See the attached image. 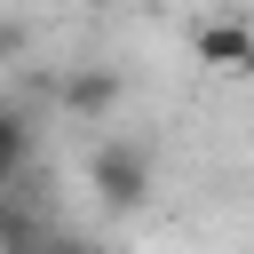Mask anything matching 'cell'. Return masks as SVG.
Segmentation results:
<instances>
[{"label": "cell", "mask_w": 254, "mask_h": 254, "mask_svg": "<svg viewBox=\"0 0 254 254\" xmlns=\"http://www.w3.org/2000/svg\"><path fill=\"white\" fill-rule=\"evenodd\" d=\"M87 183H95V198H103L111 214H135V206L151 198V151H143V143H103V151L87 159Z\"/></svg>", "instance_id": "obj_1"}, {"label": "cell", "mask_w": 254, "mask_h": 254, "mask_svg": "<svg viewBox=\"0 0 254 254\" xmlns=\"http://www.w3.org/2000/svg\"><path fill=\"white\" fill-rule=\"evenodd\" d=\"M190 64L214 79H254V24H238V16L190 24Z\"/></svg>", "instance_id": "obj_2"}, {"label": "cell", "mask_w": 254, "mask_h": 254, "mask_svg": "<svg viewBox=\"0 0 254 254\" xmlns=\"http://www.w3.org/2000/svg\"><path fill=\"white\" fill-rule=\"evenodd\" d=\"M56 95H64V111H71V119H111V111H119V95H127V79H119V71H103V64H79V71H64V87H56Z\"/></svg>", "instance_id": "obj_3"}, {"label": "cell", "mask_w": 254, "mask_h": 254, "mask_svg": "<svg viewBox=\"0 0 254 254\" xmlns=\"http://www.w3.org/2000/svg\"><path fill=\"white\" fill-rule=\"evenodd\" d=\"M24 167H32V127H24L16 111H0V190H8Z\"/></svg>", "instance_id": "obj_4"}, {"label": "cell", "mask_w": 254, "mask_h": 254, "mask_svg": "<svg viewBox=\"0 0 254 254\" xmlns=\"http://www.w3.org/2000/svg\"><path fill=\"white\" fill-rule=\"evenodd\" d=\"M16 48H24V32H16V24H0V64H8Z\"/></svg>", "instance_id": "obj_5"}, {"label": "cell", "mask_w": 254, "mask_h": 254, "mask_svg": "<svg viewBox=\"0 0 254 254\" xmlns=\"http://www.w3.org/2000/svg\"><path fill=\"white\" fill-rule=\"evenodd\" d=\"M48 254H103V246H87V238H56Z\"/></svg>", "instance_id": "obj_6"}]
</instances>
